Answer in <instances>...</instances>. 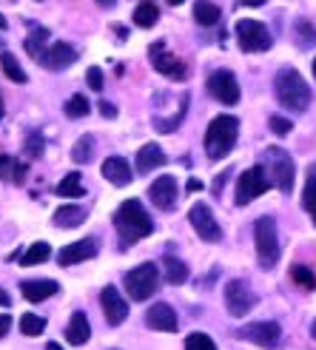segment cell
Here are the masks:
<instances>
[{
    "label": "cell",
    "instance_id": "29",
    "mask_svg": "<svg viewBox=\"0 0 316 350\" xmlns=\"http://www.w3.org/2000/svg\"><path fill=\"white\" fill-rule=\"evenodd\" d=\"M302 208L316 222V168H311V174H308V183H305V191H302Z\"/></svg>",
    "mask_w": 316,
    "mask_h": 350
},
{
    "label": "cell",
    "instance_id": "50",
    "mask_svg": "<svg viewBox=\"0 0 316 350\" xmlns=\"http://www.w3.org/2000/svg\"><path fill=\"white\" fill-rule=\"evenodd\" d=\"M0 114H3V100H0Z\"/></svg>",
    "mask_w": 316,
    "mask_h": 350
},
{
    "label": "cell",
    "instance_id": "14",
    "mask_svg": "<svg viewBox=\"0 0 316 350\" xmlns=\"http://www.w3.org/2000/svg\"><path fill=\"white\" fill-rule=\"evenodd\" d=\"M40 66H46V68H51V72H63V68H68V66H75V60H77V51L68 46V43H55V46H49V49H43L38 57Z\"/></svg>",
    "mask_w": 316,
    "mask_h": 350
},
{
    "label": "cell",
    "instance_id": "19",
    "mask_svg": "<svg viewBox=\"0 0 316 350\" xmlns=\"http://www.w3.org/2000/svg\"><path fill=\"white\" fill-rule=\"evenodd\" d=\"M103 177L109 180L111 185H117V188H122V185H129L131 180H134V174H131V168H129V163L122 160V157H109V160L103 163Z\"/></svg>",
    "mask_w": 316,
    "mask_h": 350
},
{
    "label": "cell",
    "instance_id": "7",
    "mask_svg": "<svg viewBox=\"0 0 316 350\" xmlns=\"http://www.w3.org/2000/svg\"><path fill=\"white\" fill-rule=\"evenodd\" d=\"M271 185H274V183H271L268 171H265V165H262V163L254 165V168H248L245 174H239V183H237V205L254 202L256 197L265 194Z\"/></svg>",
    "mask_w": 316,
    "mask_h": 350
},
{
    "label": "cell",
    "instance_id": "1",
    "mask_svg": "<svg viewBox=\"0 0 316 350\" xmlns=\"http://www.w3.org/2000/svg\"><path fill=\"white\" fill-rule=\"evenodd\" d=\"M114 228H117L122 245H134L137 239H143V237H148L154 231V222L146 214L143 202L140 200H126L114 214Z\"/></svg>",
    "mask_w": 316,
    "mask_h": 350
},
{
    "label": "cell",
    "instance_id": "24",
    "mask_svg": "<svg viewBox=\"0 0 316 350\" xmlns=\"http://www.w3.org/2000/svg\"><path fill=\"white\" fill-rule=\"evenodd\" d=\"M194 21L200 26H214L220 23V6H214L211 0H197L194 3Z\"/></svg>",
    "mask_w": 316,
    "mask_h": 350
},
{
    "label": "cell",
    "instance_id": "48",
    "mask_svg": "<svg viewBox=\"0 0 316 350\" xmlns=\"http://www.w3.org/2000/svg\"><path fill=\"white\" fill-rule=\"evenodd\" d=\"M0 29H6V17L3 14H0Z\"/></svg>",
    "mask_w": 316,
    "mask_h": 350
},
{
    "label": "cell",
    "instance_id": "21",
    "mask_svg": "<svg viewBox=\"0 0 316 350\" xmlns=\"http://www.w3.org/2000/svg\"><path fill=\"white\" fill-rule=\"evenodd\" d=\"M160 165H166V154H163L160 146L148 143V146H143L137 151V171L140 174H151L154 168H160Z\"/></svg>",
    "mask_w": 316,
    "mask_h": 350
},
{
    "label": "cell",
    "instance_id": "9",
    "mask_svg": "<svg viewBox=\"0 0 316 350\" xmlns=\"http://www.w3.org/2000/svg\"><path fill=\"white\" fill-rule=\"evenodd\" d=\"M254 305H256V293L251 291L248 282L231 279V282L225 285V308L231 317H245V313H251Z\"/></svg>",
    "mask_w": 316,
    "mask_h": 350
},
{
    "label": "cell",
    "instance_id": "5",
    "mask_svg": "<svg viewBox=\"0 0 316 350\" xmlns=\"http://www.w3.org/2000/svg\"><path fill=\"white\" fill-rule=\"evenodd\" d=\"M254 242H256V259H259V268L262 271H271L276 268L279 262V234H276V219L274 217H259L254 225Z\"/></svg>",
    "mask_w": 316,
    "mask_h": 350
},
{
    "label": "cell",
    "instance_id": "32",
    "mask_svg": "<svg viewBox=\"0 0 316 350\" xmlns=\"http://www.w3.org/2000/svg\"><path fill=\"white\" fill-rule=\"evenodd\" d=\"M0 66H3V72H6L9 80H14V83H26V72L21 68V63L14 60V55H3V57H0Z\"/></svg>",
    "mask_w": 316,
    "mask_h": 350
},
{
    "label": "cell",
    "instance_id": "30",
    "mask_svg": "<svg viewBox=\"0 0 316 350\" xmlns=\"http://www.w3.org/2000/svg\"><path fill=\"white\" fill-rule=\"evenodd\" d=\"M57 194H60V197H80V194H83V180H80V174H77V171L66 174V177L60 180Z\"/></svg>",
    "mask_w": 316,
    "mask_h": 350
},
{
    "label": "cell",
    "instance_id": "47",
    "mask_svg": "<svg viewBox=\"0 0 316 350\" xmlns=\"http://www.w3.org/2000/svg\"><path fill=\"white\" fill-rule=\"evenodd\" d=\"M46 350H63V347H60L57 342H49V345H46Z\"/></svg>",
    "mask_w": 316,
    "mask_h": 350
},
{
    "label": "cell",
    "instance_id": "15",
    "mask_svg": "<svg viewBox=\"0 0 316 350\" xmlns=\"http://www.w3.org/2000/svg\"><path fill=\"white\" fill-rule=\"evenodd\" d=\"M148 197L151 202L160 208V211H171L174 205H177V180L171 177V174H163V177H157L148 188Z\"/></svg>",
    "mask_w": 316,
    "mask_h": 350
},
{
    "label": "cell",
    "instance_id": "4",
    "mask_svg": "<svg viewBox=\"0 0 316 350\" xmlns=\"http://www.w3.org/2000/svg\"><path fill=\"white\" fill-rule=\"evenodd\" d=\"M259 163L265 165L274 188L282 191V194H291V191H293V180H296V163H293V157L285 148H279V146H268L265 151H262Z\"/></svg>",
    "mask_w": 316,
    "mask_h": 350
},
{
    "label": "cell",
    "instance_id": "37",
    "mask_svg": "<svg viewBox=\"0 0 316 350\" xmlns=\"http://www.w3.org/2000/svg\"><path fill=\"white\" fill-rule=\"evenodd\" d=\"M72 160H75V163H89V160H92V137L77 139L75 151H72Z\"/></svg>",
    "mask_w": 316,
    "mask_h": 350
},
{
    "label": "cell",
    "instance_id": "25",
    "mask_svg": "<svg viewBox=\"0 0 316 350\" xmlns=\"http://www.w3.org/2000/svg\"><path fill=\"white\" fill-rule=\"evenodd\" d=\"M157 21H160V9H157L151 0H148V3H140V6L134 9V23H137L140 29H151Z\"/></svg>",
    "mask_w": 316,
    "mask_h": 350
},
{
    "label": "cell",
    "instance_id": "34",
    "mask_svg": "<svg viewBox=\"0 0 316 350\" xmlns=\"http://www.w3.org/2000/svg\"><path fill=\"white\" fill-rule=\"evenodd\" d=\"M293 31H296V43H300L302 49H308V46H316V29L308 23V21H296V26H293Z\"/></svg>",
    "mask_w": 316,
    "mask_h": 350
},
{
    "label": "cell",
    "instance_id": "35",
    "mask_svg": "<svg viewBox=\"0 0 316 350\" xmlns=\"http://www.w3.org/2000/svg\"><path fill=\"white\" fill-rule=\"evenodd\" d=\"M66 114L68 117H85L89 114V100H85L83 94H75V97H68V103H66Z\"/></svg>",
    "mask_w": 316,
    "mask_h": 350
},
{
    "label": "cell",
    "instance_id": "43",
    "mask_svg": "<svg viewBox=\"0 0 316 350\" xmlns=\"http://www.w3.org/2000/svg\"><path fill=\"white\" fill-rule=\"evenodd\" d=\"M239 6H251V9H259L262 3H265V0H237Z\"/></svg>",
    "mask_w": 316,
    "mask_h": 350
},
{
    "label": "cell",
    "instance_id": "13",
    "mask_svg": "<svg viewBox=\"0 0 316 350\" xmlns=\"http://www.w3.org/2000/svg\"><path fill=\"white\" fill-rule=\"evenodd\" d=\"M100 305H103V317H105V322L109 325H122L126 322V317H129V305H126V299L120 296V291L114 288V285H105L103 288V293H100Z\"/></svg>",
    "mask_w": 316,
    "mask_h": 350
},
{
    "label": "cell",
    "instance_id": "22",
    "mask_svg": "<svg viewBox=\"0 0 316 350\" xmlns=\"http://www.w3.org/2000/svg\"><path fill=\"white\" fill-rule=\"evenodd\" d=\"M89 336H92V325H89V319H85V313H75L72 317V322H68V327H66V339H68V345H85L89 342Z\"/></svg>",
    "mask_w": 316,
    "mask_h": 350
},
{
    "label": "cell",
    "instance_id": "31",
    "mask_svg": "<svg viewBox=\"0 0 316 350\" xmlns=\"http://www.w3.org/2000/svg\"><path fill=\"white\" fill-rule=\"evenodd\" d=\"M46 330V319L38 317V313H23L21 317V334L23 336H40Z\"/></svg>",
    "mask_w": 316,
    "mask_h": 350
},
{
    "label": "cell",
    "instance_id": "39",
    "mask_svg": "<svg viewBox=\"0 0 316 350\" xmlns=\"http://www.w3.org/2000/svg\"><path fill=\"white\" fill-rule=\"evenodd\" d=\"M26 154L29 157H40L43 154V137L40 134H29L26 137Z\"/></svg>",
    "mask_w": 316,
    "mask_h": 350
},
{
    "label": "cell",
    "instance_id": "44",
    "mask_svg": "<svg viewBox=\"0 0 316 350\" xmlns=\"http://www.w3.org/2000/svg\"><path fill=\"white\" fill-rule=\"evenodd\" d=\"M188 191H191V194H194V191H202V183L191 177V180H188Z\"/></svg>",
    "mask_w": 316,
    "mask_h": 350
},
{
    "label": "cell",
    "instance_id": "20",
    "mask_svg": "<svg viewBox=\"0 0 316 350\" xmlns=\"http://www.w3.org/2000/svg\"><path fill=\"white\" fill-rule=\"evenodd\" d=\"M21 291H23V296L29 302H43V299H49V296H55L60 291V285L55 282V279H29V282L21 285Z\"/></svg>",
    "mask_w": 316,
    "mask_h": 350
},
{
    "label": "cell",
    "instance_id": "23",
    "mask_svg": "<svg viewBox=\"0 0 316 350\" xmlns=\"http://www.w3.org/2000/svg\"><path fill=\"white\" fill-rule=\"evenodd\" d=\"M83 219H85V211L80 205H60L55 211V225L57 228H77Z\"/></svg>",
    "mask_w": 316,
    "mask_h": 350
},
{
    "label": "cell",
    "instance_id": "49",
    "mask_svg": "<svg viewBox=\"0 0 316 350\" xmlns=\"http://www.w3.org/2000/svg\"><path fill=\"white\" fill-rule=\"evenodd\" d=\"M168 3H171V6H180V3H183V0H168Z\"/></svg>",
    "mask_w": 316,
    "mask_h": 350
},
{
    "label": "cell",
    "instance_id": "40",
    "mask_svg": "<svg viewBox=\"0 0 316 350\" xmlns=\"http://www.w3.org/2000/svg\"><path fill=\"white\" fill-rule=\"evenodd\" d=\"M85 80H89V89H92V92H100V89H103V72H100L97 66H92V68H89V75H85Z\"/></svg>",
    "mask_w": 316,
    "mask_h": 350
},
{
    "label": "cell",
    "instance_id": "6",
    "mask_svg": "<svg viewBox=\"0 0 316 350\" xmlns=\"http://www.w3.org/2000/svg\"><path fill=\"white\" fill-rule=\"evenodd\" d=\"M157 282H160V271H157V265H151V262L137 265L122 276V285H126V291H129V296L134 302H146L148 296L157 291Z\"/></svg>",
    "mask_w": 316,
    "mask_h": 350
},
{
    "label": "cell",
    "instance_id": "26",
    "mask_svg": "<svg viewBox=\"0 0 316 350\" xmlns=\"http://www.w3.org/2000/svg\"><path fill=\"white\" fill-rule=\"evenodd\" d=\"M163 271H166V279L171 285H183L185 279H188V268L183 265L180 259H174V256H166L163 259Z\"/></svg>",
    "mask_w": 316,
    "mask_h": 350
},
{
    "label": "cell",
    "instance_id": "28",
    "mask_svg": "<svg viewBox=\"0 0 316 350\" xmlns=\"http://www.w3.org/2000/svg\"><path fill=\"white\" fill-rule=\"evenodd\" d=\"M51 256V248H49V242H34L31 248L21 256V265H26V268H31V265H40V262H46Z\"/></svg>",
    "mask_w": 316,
    "mask_h": 350
},
{
    "label": "cell",
    "instance_id": "10",
    "mask_svg": "<svg viewBox=\"0 0 316 350\" xmlns=\"http://www.w3.org/2000/svg\"><path fill=\"white\" fill-rule=\"evenodd\" d=\"M208 92H211V97H214V100L225 103V106H237V103H239V83H237L234 72H228V68L211 72Z\"/></svg>",
    "mask_w": 316,
    "mask_h": 350
},
{
    "label": "cell",
    "instance_id": "45",
    "mask_svg": "<svg viewBox=\"0 0 316 350\" xmlns=\"http://www.w3.org/2000/svg\"><path fill=\"white\" fill-rule=\"evenodd\" d=\"M9 302H12V299H9V293H6L3 288H0V308H6Z\"/></svg>",
    "mask_w": 316,
    "mask_h": 350
},
{
    "label": "cell",
    "instance_id": "33",
    "mask_svg": "<svg viewBox=\"0 0 316 350\" xmlns=\"http://www.w3.org/2000/svg\"><path fill=\"white\" fill-rule=\"evenodd\" d=\"M291 276H293V282L300 285V288H305V291H313V288H316V276H313V271L305 268V265H293V268H291Z\"/></svg>",
    "mask_w": 316,
    "mask_h": 350
},
{
    "label": "cell",
    "instance_id": "27",
    "mask_svg": "<svg viewBox=\"0 0 316 350\" xmlns=\"http://www.w3.org/2000/svg\"><path fill=\"white\" fill-rule=\"evenodd\" d=\"M0 177H9V180H14L17 185H21L26 180V165L17 163L14 157H0Z\"/></svg>",
    "mask_w": 316,
    "mask_h": 350
},
{
    "label": "cell",
    "instance_id": "3",
    "mask_svg": "<svg viewBox=\"0 0 316 350\" xmlns=\"http://www.w3.org/2000/svg\"><path fill=\"white\" fill-rule=\"evenodd\" d=\"M237 137H239V120L231 114H220L211 120V126L205 131V151L211 160H222L234 151L237 146Z\"/></svg>",
    "mask_w": 316,
    "mask_h": 350
},
{
    "label": "cell",
    "instance_id": "2",
    "mask_svg": "<svg viewBox=\"0 0 316 350\" xmlns=\"http://www.w3.org/2000/svg\"><path fill=\"white\" fill-rule=\"evenodd\" d=\"M274 92L279 106H285L296 114H302L311 106V85L296 68H279V75L274 80Z\"/></svg>",
    "mask_w": 316,
    "mask_h": 350
},
{
    "label": "cell",
    "instance_id": "18",
    "mask_svg": "<svg viewBox=\"0 0 316 350\" xmlns=\"http://www.w3.org/2000/svg\"><path fill=\"white\" fill-rule=\"evenodd\" d=\"M92 256H97V242L94 239H80V242H72V245H66V248H60L57 262L60 265H77V262L92 259Z\"/></svg>",
    "mask_w": 316,
    "mask_h": 350
},
{
    "label": "cell",
    "instance_id": "12",
    "mask_svg": "<svg viewBox=\"0 0 316 350\" xmlns=\"http://www.w3.org/2000/svg\"><path fill=\"white\" fill-rule=\"evenodd\" d=\"M237 336L245 339V342H254L259 347H274L282 336V327L276 322H254V325H245L237 330Z\"/></svg>",
    "mask_w": 316,
    "mask_h": 350
},
{
    "label": "cell",
    "instance_id": "42",
    "mask_svg": "<svg viewBox=\"0 0 316 350\" xmlns=\"http://www.w3.org/2000/svg\"><path fill=\"white\" fill-rule=\"evenodd\" d=\"M100 114L111 120V117H117V109L111 106V103H105V100H103V103H100Z\"/></svg>",
    "mask_w": 316,
    "mask_h": 350
},
{
    "label": "cell",
    "instance_id": "17",
    "mask_svg": "<svg viewBox=\"0 0 316 350\" xmlns=\"http://www.w3.org/2000/svg\"><path fill=\"white\" fill-rule=\"evenodd\" d=\"M146 325L154 327V330H163V334H174L180 322H177V313H174L171 305L157 302V305H151V310L146 313Z\"/></svg>",
    "mask_w": 316,
    "mask_h": 350
},
{
    "label": "cell",
    "instance_id": "11",
    "mask_svg": "<svg viewBox=\"0 0 316 350\" xmlns=\"http://www.w3.org/2000/svg\"><path fill=\"white\" fill-rule=\"evenodd\" d=\"M191 225H194V231L202 242H220L222 239V228H220V222L214 219V214H211V208L205 202H197L194 208H191V214H188Z\"/></svg>",
    "mask_w": 316,
    "mask_h": 350
},
{
    "label": "cell",
    "instance_id": "41",
    "mask_svg": "<svg viewBox=\"0 0 316 350\" xmlns=\"http://www.w3.org/2000/svg\"><path fill=\"white\" fill-rule=\"evenodd\" d=\"M9 327H12V317L9 313H0V339L9 334Z\"/></svg>",
    "mask_w": 316,
    "mask_h": 350
},
{
    "label": "cell",
    "instance_id": "36",
    "mask_svg": "<svg viewBox=\"0 0 316 350\" xmlns=\"http://www.w3.org/2000/svg\"><path fill=\"white\" fill-rule=\"evenodd\" d=\"M185 350H217V345H214V339L205 336V334H191L185 339Z\"/></svg>",
    "mask_w": 316,
    "mask_h": 350
},
{
    "label": "cell",
    "instance_id": "38",
    "mask_svg": "<svg viewBox=\"0 0 316 350\" xmlns=\"http://www.w3.org/2000/svg\"><path fill=\"white\" fill-rule=\"evenodd\" d=\"M268 126H271V131H274L276 137H288V134H291V129H293V122H291V120H285V117H279V114H274V117L268 120Z\"/></svg>",
    "mask_w": 316,
    "mask_h": 350
},
{
    "label": "cell",
    "instance_id": "8",
    "mask_svg": "<svg viewBox=\"0 0 316 350\" xmlns=\"http://www.w3.org/2000/svg\"><path fill=\"white\" fill-rule=\"evenodd\" d=\"M237 31V43L242 51H268L274 46V38H271V31L265 23H259V21H239L234 26Z\"/></svg>",
    "mask_w": 316,
    "mask_h": 350
},
{
    "label": "cell",
    "instance_id": "51",
    "mask_svg": "<svg viewBox=\"0 0 316 350\" xmlns=\"http://www.w3.org/2000/svg\"><path fill=\"white\" fill-rule=\"evenodd\" d=\"M313 77H316V60H313Z\"/></svg>",
    "mask_w": 316,
    "mask_h": 350
},
{
    "label": "cell",
    "instance_id": "16",
    "mask_svg": "<svg viewBox=\"0 0 316 350\" xmlns=\"http://www.w3.org/2000/svg\"><path fill=\"white\" fill-rule=\"evenodd\" d=\"M148 55H151V63H154V68H157L160 75H166V77H171V80H183V77H185V66H183L177 57L166 55L163 43H154Z\"/></svg>",
    "mask_w": 316,
    "mask_h": 350
},
{
    "label": "cell",
    "instance_id": "46",
    "mask_svg": "<svg viewBox=\"0 0 316 350\" xmlns=\"http://www.w3.org/2000/svg\"><path fill=\"white\" fill-rule=\"evenodd\" d=\"M97 3L105 6V9H111V6H114V0H97Z\"/></svg>",
    "mask_w": 316,
    "mask_h": 350
}]
</instances>
